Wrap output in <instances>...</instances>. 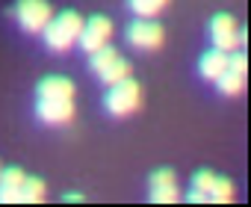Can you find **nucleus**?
Masks as SVG:
<instances>
[{"instance_id": "1", "label": "nucleus", "mask_w": 251, "mask_h": 207, "mask_svg": "<svg viewBox=\"0 0 251 207\" xmlns=\"http://www.w3.org/2000/svg\"><path fill=\"white\" fill-rule=\"evenodd\" d=\"M80 30H83V18H80L74 9H65V12L53 15L42 33H45V45H48V51H53V53H65L71 45H77Z\"/></svg>"}, {"instance_id": "2", "label": "nucleus", "mask_w": 251, "mask_h": 207, "mask_svg": "<svg viewBox=\"0 0 251 207\" xmlns=\"http://www.w3.org/2000/svg\"><path fill=\"white\" fill-rule=\"evenodd\" d=\"M139 104H142V89H139V83L133 77H124L118 83H109V92L103 95V107L115 119H124V116L136 113Z\"/></svg>"}, {"instance_id": "3", "label": "nucleus", "mask_w": 251, "mask_h": 207, "mask_svg": "<svg viewBox=\"0 0 251 207\" xmlns=\"http://www.w3.org/2000/svg\"><path fill=\"white\" fill-rule=\"evenodd\" d=\"M53 18V9L48 0H18L15 3V21L24 33H42L48 21Z\"/></svg>"}, {"instance_id": "4", "label": "nucleus", "mask_w": 251, "mask_h": 207, "mask_svg": "<svg viewBox=\"0 0 251 207\" xmlns=\"http://www.w3.org/2000/svg\"><path fill=\"white\" fill-rule=\"evenodd\" d=\"M124 36H127V45L139 48V51H157L163 48V27L151 18H136L127 24V30H124Z\"/></svg>"}, {"instance_id": "5", "label": "nucleus", "mask_w": 251, "mask_h": 207, "mask_svg": "<svg viewBox=\"0 0 251 207\" xmlns=\"http://www.w3.org/2000/svg\"><path fill=\"white\" fill-rule=\"evenodd\" d=\"M109 39H112V21L106 15H92L89 21H83V30L77 36V42L86 53H95L98 48L109 45Z\"/></svg>"}, {"instance_id": "6", "label": "nucleus", "mask_w": 251, "mask_h": 207, "mask_svg": "<svg viewBox=\"0 0 251 207\" xmlns=\"http://www.w3.org/2000/svg\"><path fill=\"white\" fill-rule=\"evenodd\" d=\"M36 116L45 125H68L71 116H74V104L68 98H39Z\"/></svg>"}, {"instance_id": "7", "label": "nucleus", "mask_w": 251, "mask_h": 207, "mask_svg": "<svg viewBox=\"0 0 251 207\" xmlns=\"http://www.w3.org/2000/svg\"><path fill=\"white\" fill-rule=\"evenodd\" d=\"M148 186H151V198H154L157 204H172V201H177V198H180L177 178H175V172H172V169H157V172L151 175Z\"/></svg>"}, {"instance_id": "8", "label": "nucleus", "mask_w": 251, "mask_h": 207, "mask_svg": "<svg viewBox=\"0 0 251 207\" xmlns=\"http://www.w3.org/2000/svg\"><path fill=\"white\" fill-rule=\"evenodd\" d=\"M236 21L230 18V15H216L213 21H210V39H213V45L219 48V51H233L236 48Z\"/></svg>"}, {"instance_id": "9", "label": "nucleus", "mask_w": 251, "mask_h": 207, "mask_svg": "<svg viewBox=\"0 0 251 207\" xmlns=\"http://www.w3.org/2000/svg\"><path fill=\"white\" fill-rule=\"evenodd\" d=\"M24 178H27V175H24L18 166H12V169H0V201H3V204L21 201Z\"/></svg>"}, {"instance_id": "10", "label": "nucleus", "mask_w": 251, "mask_h": 207, "mask_svg": "<svg viewBox=\"0 0 251 207\" xmlns=\"http://www.w3.org/2000/svg\"><path fill=\"white\" fill-rule=\"evenodd\" d=\"M36 92H39V98H74V83L68 80V77H45V80H39V86H36Z\"/></svg>"}, {"instance_id": "11", "label": "nucleus", "mask_w": 251, "mask_h": 207, "mask_svg": "<svg viewBox=\"0 0 251 207\" xmlns=\"http://www.w3.org/2000/svg\"><path fill=\"white\" fill-rule=\"evenodd\" d=\"M225 68H227V51H219V48L207 51L201 56V62H198V71H201L204 80H216Z\"/></svg>"}, {"instance_id": "12", "label": "nucleus", "mask_w": 251, "mask_h": 207, "mask_svg": "<svg viewBox=\"0 0 251 207\" xmlns=\"http://www.w3.org/2000/svg\"><path fill=\"white\" fill-rule=\"evenodd\" d=\"M213 83H219V92L222 95H242L245 92V74H236V71H230V68H225Z\"/></svg>"}, {"instance_id": "13", "label": "nucleus", "mask_w": 251, "mask_h": 207, "mask_svg": "<svg viewBox=\"0 0 251 207\" xmlns=\"http://www.w3.org/2000/svg\"><path fill=\"white\" fill-rule=\"evenodd\" d=\"M124 77H130V62L124 59V56H118L109 68H103V71L98 74V80L106 83V86H109V83H118V80H124Z\"/></svg>"}, {"instance_id": "14", "label": "nucleus", "mask_w": 251, "mask_h": 207, "mask_svg": "<svg viewBox=\"0 0 251 207\" xmlns=\"http://www.w3.org/2000/svg\"><path fill=\"white\" fill-rule=\"evenodd\" d=\"M127 3H130L136 18H154V15H160L166 9L169 0H127Z\"/></svg>"}, {"instance_id": "15", "label": "nucleus", "mask_w": 251, "mask_h": 207, "mask_svg": "<svg viewBox=\"0 0 251 207\" xmlns=\"http://www.w3.org/2000/svg\"><path fill=\"white\" fill-rule=\"evenodd\" d=\"M45 195H48V186H45V181H42V178H24V186H21V201L36 204V201H42Z\"/></svg>"}, {"instance_id": "16", "label": "nucleus", "mask_w": 251, "mask_h": 207, "mask_svg": "<svg viewBox=\"0 0 251 207\" xmlns=\"http://www.w3.org/2000/svg\"><path fill=\"white\" fill-rule=\"evenodd\" d=\"M121 53L115 51V48H109V45H103V48H98L95 53H92V68H95V74H100L103 68H109L115 59H118Z\"/></svg>"}, {"instance_id": "17", "label": "nucleus", "mask_w": 251, "mask_h": 207, "mask_svg": "<svg viewBox=\"0 0 251 207\" xmlns=\"http://www.w3.org/2000/svg\"><path fill=\"white\" fill-rule=\"evenodd\" d=\"M210 201H216V204H227V201H233V183H230L227 178H219V175H216L213 189H210Z\"/></svg>"}, {"instance_id": "18", "label": "nucleus", "mask_w": 251, "mask_h": 207, "mask_svg": "<svg viewBox=\"0 0 251 207\" xmlns=\"http://www.w3.org/2000/svg\"><path fill=\"white\" fill-rule=\"evenodd\" d=\"M213 181H216V175H213L210 169H201V172H195V178H192V189L204 192V198L210 201V189H213Z\"/></svg>"}, {"instance_id": "19", "label": "nucleus", "mask_w": 251, "mask_h": 207, "mask_svg": "<svg viewBox=\"0 0 251 207\" xmlns=\"http://www.w3.org/2000/svg\"><path fill=\"white\" fill-rule=\"evenodd\" d=\"M227 68L236 71V74H248V56L242 51H236L233 56H227Z\"/></svg>"}, {"instance_id": "20", "label": "nucleus", "mask_w": 251, "mask_h": 207, "mask_svg": "<svg viewBox=\"0 0 251 207\" xmlns=\"http://www.w3.org/2000/svg\"><path fill=\"white\" fill-rule=\"evenodd\" d=\"M186 198H189L192 204H201V201H207V198H204V192H198V189H189V192H186Z\"/></svg>"}, {"instance_id": "21", "label": "nucleus", "mask_w": 251, "mask_h": 207, "mask_svg": "<svg viewBox=\"0 0 251 207\" xmlns=\"http://www.w3.org/2000/svg\"><path fill=\"white\" fill-rule=\"evenodd\" d=\"M245 42H248V33L245 30H236V48H245Z\"/></svg>"}, {"instance_id": "22", "label": "nucleus", "mask_w": 251, "mask_h": 207, "mask_svg": "<svg viewBox=\"0 0 251 207\" xmlns=\"http://www.w3.org/2000/svg\"><path fill=\"white\" fill-rule=\"evenodd\" d=\"M62 198H65V201H80V198H83V195H80V192H65V195H62Z\"/></svg>"}]
</instances>
